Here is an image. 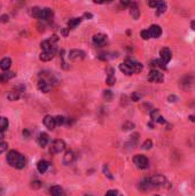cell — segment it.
<instances>
[{
	"label": "cell",
	"mask_w": 195,
	"mask_h": 196,
	"mask_svg": "<svg viewBox=\"0 0 195 196\" xmlns=\"http://www.w3.org/2000/svg\"><path fill=\"white\" fill-rule=\"evenodd\" d=\"M65 148V144L63 140H55L51 147V152H61Z\"/></svg>",
	"instance_id": "cell-6"
},
{
	"label": "cell",
	"mask_w": 195,
	"mask_h": 196,
	"mask_svg": "<svg viewBox=\"0 0 195 196\" xmlns=\"http://www.w3.org/2000/svg\"><path fill=\"white\" fill-rule=\"evenodd\" d=\"M107 41V36L103 35V33H98L95 36H93V43L95 45H99V46H102L105 45Z\"/></svg>",
	"instance_id": "cell-10"
},
{
	"label": "cell",
	"mask_w": 195,
	"mask_h": 196,
	"mask_svg": "<svg viewBox=\"0 0 195 196\" xmlns=\"http://www.w3.org/2000/svg\"><path fill=\"white\" fill-rule=\"evenodd\" d=\"M40 47L41 49H43V52L53 53V54H55V52H56V46H55V45H52L51 43H48L47 40H45V41L41 43Z\"/></svg>",
	"instance_id": "cell-8"
},
{
	"label": "cell",
	"mask_w": 195,
	"mask_h": 196,
	"mask_svg": "<svg viewBox=\"0 0 195 196\" xmlns=\"http://www.w3.org/2000/svg\"><path fill=\"white\" fill-rule=\"evenodd\" d=\"M41 10H43V9L39 7H32L30 9V15L32 16V17H36V19H40Z\"/></svg>",
	"instance_id": "cell-23"
},
{
	"label": "cell",
	"mask_w": 195,
	"mask_h": 196,
	"mask_svg": "<svg viewBox=\"0 0 195 196\" xmlns=\"http://www.w3.org/2000/svg\"><path fill=\"white\" fill-rule=\"evenodd\" d=\"M103 96H105V99H107V100H111V98H113V93H111V91H105Z\"/></svg>",
	"instance_id": "cell-34"
},
{
	"label": "cell",
	"mask_w": 195,
	"mask_h": 196,
	"mask_svg": "<svg viewBox=\"0 0 195 196\" xmlns=\"http://www.w3.org/2000/svg\"><path fill=\"white\" fill-rule=\"evenodd\" d=\"M189 119H191L192 122H195V116H189Z\"/></svg>",
	"instance_id": "cell-48"
},
{
	"label": "cell",
	"mask_w": 195,
	"mask_h": 196,
	"mask_svg": "<svg viewBox=\"0 0 195 196\" xmlns=\"http://www.w3.org/2000/svg\"><path fill=\"white\" fill-rule=\"evenodd\" d=\"M105 196H117V190H109Z\"/></svg>",
	"instance_id": "cell-38"
},
{
	"label": "cell",
	"mask_w": 195,
	"mask_h": 196,
	"mask_svg": "<svg viewBox=\"0 0 195 196\" xmlns=\"http://www.w3.org/2000/svg\"><path fill=\"white\" fill-rule=\"evenodd\" d=\"M119 70L123 72V73H125V75H132L133 71H132V69L129 64H126L125 62L122 64H119Z\"/></svg>",
	"instance_id": "cell-20"
},
{
	"label": "cell",
	"mask_w": 195,
	"mask_h": 196,
	"mask_svg": "<svg viewBox=\"0 0 195 196\" xmlns=\"http://www.w3.org/2000/svg\"><path fill=\"white\" fill-rule=\"evenodd\" d=\"M192 29H193V30L195 31V21H193V22H192Z\"/></svg>",
	"instance_id": "cell-47"
},
{
	"label": "cell",
	"mask_w": 195,
	"mask_h": 196,
	"mask_svg": "<svg viewBox=\"0 0 195 196\" xmlns=\"http://www.w3.org/2000/svg\"><path fill=\"white\" fill-rule=\"evenodd\" d=\"M157 12H156V15H162L163 13L167 10V4L163 2V1H160L159 6H157Z\"/></svg>",
	"instance_id": "cell-27"
},
{
	"label": "cell",
	"mask_w": 195,
	"mask_h": 196,
	"mask_svg": "<svg viewBox=\"0 0 195 196\" xmlns=\"http://www.w3.org/2000/svg\"><path fill=\"white\" fill-rule=\"evenodd\" d=\"M151 147H153V141L151 140H146L145 142H143V144H142V148L143 149H151Z\"/></svg>",
	"instance_id": "cell-31"
},
{
	"label": "cell",
	"mask_w": 195,
	"mask_h": 196,
	"mask_svg": "<svg viewBox=\"0 0 195 196\" xmlns=\"http://www.w3.org/2000/svg\"><path fill=\"white\" fill-rule=\"evenodd\" d=\"M49 164H48V162L47 161H45V160H41L38 162V164H37V169H38V172L39 173H45L46 171H47V169H48Z\"/></svg>",
	"instance_id": "cell-13"
},
{
	"label": "cell",
	"mask_w": 195,
	"mask_h": 196,
	"mask_svg": "<svg viewBox=\"0 0 195 196\" xmlns=\"http://www.w3.org/2000/svg\"><path fill=\"white\" fill-rule=\"evenodd\" d=\"M54 119H55V124L56 125H63L67 122V119L63 116H56Z\"/></svg>",
	"instance_id": "cell-28"
},
{
	"label": "cell",
	"mask_w": 195,
	"mask_h": 196,
	"mask_svg": "<svg viewBox=\"0 0 195 196\" xmlns=\"http://www.w3.org/2000/svg\"><path fill=\"white\" fill-rule=\"evenodd\" d=\"M167 184V180L165 178L162 176H154L151 178H146L142 181H140L139 184V188L141 190H145V192H148V190H151V189L159 188V187H162Z\"/></svg>",
	"instance_id": "cell-1"
},
{
	"label": "cell",
	"mask_w": 195,
	"mask_h": 196,
	"mask_svg": "<svg viewBox=\"0 0 195 196\" xmlns=\"http://www.w3.org/2000/svg\"><path fill=\"white\" fill-rule=\"evenodd\" d=\"M32 184H35L32 185V187H35V188H39V187H40V182H39V181H35Z\"/></svg>",
	"instance_id": "cell-42"
},
{
	"label": "cell",
	"mask_w": 195,
	"mask_h": 196,
	"mask_svg": "<svg viewBox=\"0 0 195 196\" xmlns=\"http://www.w3.org/2000/svg\"><path fill=\"white\" fill-rule=\"evenodd\" d=\"M103 172L106 173V176L108 177V178H110V179H113V176L110 174V172H109V170H108V168H107L106 165L103 166Z\"/></svg>",
	"instance_id": "cell-37"
},
{
	"label": "cell",
	"mask_w": 195,
	"mask_h": 196,
	"mask_svg": "<svg viewBox=\"0 0 195 196\" xmlns=\"http://www.w3.org/2000/svg\"><path fill=\"white\" fill-rule=\"evenodd\" d=\"M155 196H159V195H155Z\"/></svg>",
	"instance_id": "cell-50"
},
{
	"label": "cell",
	"mask_w": 195,
	"mask_h": 196,
	"mask_svg": "<svg viewBox=\"0 0 195 196\" xmlns=\"http://www.w3.org/2000/svg\"><path fill=\"white\" fill-rule=\"evenodd\" d=\"M133 163L138 169L143 170V169L148 168L149 161H148V158H147L146 156H143V155H135V156L133 157Z\"/></svg>",
	"instance_id": "cell-3"
},
{
	"label": "cell",
	"mask_w": 195,
	"mask_h": 196,
	"mask_svg": "<svg viewBox=\"0 0 195 196\" xmlns=\"http://www.w3.org/2000/svg\"><path fill=\"white\" fill-rule=\"evenodd\" d=\"M148 79L153 83H162L164 80V76H163L162 72L157 71V70H151L148 75Z\"/></svg>",
	"instance_id": "cell-4"
},
{
	"label": "cell",
	"mask_w": 195,
	"mask_h": 196,
	"mask_svg": "<svg viewBox=\"0 0 195 196\" xmlns=\"http://www.w3.org/2000/svg\"><path fill=\"white\" fill-rule=\"evenodd\" d=\"M37 87H38L39 91H41V92H44V93H47L51 91V85H49L47 81H45V80H39Z\"/></svg>",
	"instance_id": "cell-15"
},
{
	"label": "cell",
	"mask_w": 195,
	"mask_h": 196,
	"mask_svg": "<svg viewBox=\"0 0 195 196\" xmlns=\"http://www.w3.org/2000/svg\"><path fill=\"white\" fill-rule=\"evenodd\" d=\"M156 122H157V123H164V122H165V120H164V118H163L162 116H160L159 118H157V119H156Z\"/></svg>",
	"instance_id": "cell-44"
},
{
	"label": "cell",
	"mask_w": 195,
	"mask_h": 196,
	"mask_svg": "<svg viewBox=\"0 0 195 196\" xmlns=\"http://www.w3.org/2000/svg\"><path fill=\"white\" fill-rule=\"evenodd\" d=\"M106 83L109 85V86H113V85L116 83V78H115L114 76H107Z\"/></svg>",
	"instance_id": "cell-30"
},
{
	"label": "cell",
	"mask_w": 195,
	"mask_h": 196,
	"mask_svg": "<svg viewBox=\"0 0 195 196\" xmlns=\"http://www.w3.org/2000/svg\"><path fill=\"white\" fill-rule=\"evenodd\" d=\"M8 125H9V122L6 117H0V131L7 130Z\"/></svg>",
	"instance_id": "cell-26"
},
{
	"label": "cell",
	"mask_w": 195,
	"mask_h": 196,
	"mask_svg": "<svg viewBox=\"0 0 195 196\" xmlns=\"http://www.w3.org/2000/svg\"><path fill=\"white\" fill-rule=\"evenodd\" d=\"M81 22V17H75V19H70L69 21H68V27L69 28L68 29H73V28H76L78 24Z\"/></svg>",
	"instance_id": "cell-21"
},
{
	"label": "cell",
	"mask_w": 195,
	"mask_h": 196,
	"mask_svg": "<svg viewBox=\"0 0 195 196\" xmlns=\"http://www.w3.org/2000/svg\"><path fill=\"white\" fill-rule=\"evenodd\" d=\"M12 65V60L9 57H4L0 60V69L4 70V71H7Z\"/></svg>",
	"instance_id": "cell-14"
},
{
	"label": "cell",
	"mask_w": 195,
	"mask_h": 196,
	"mask_svg": "<svg viewBox=\"0 0 195 196\" xmlns=\"http://www.w3.org/2000/svg\"><path fill=\"white\" fill-rule=\"evenodd\" d=\"M75 160V155H73V152H67L63 156V164L64 165H69L70 163H73V161Z\"/></svg>",
	"instance_id": "cell-19"
},
{
	"label": "cell",
	"mask_w": 195,
	"mask_h": 196,
	"mask_svg": "<svg viewBox=\"0 0 195 196\" xmlns=\"http://www.w3.org/2000/svg\"><path fill=\"white\" fill-rule=\"evenodd\" d=\"M7 149H8V144H7V142H0V154L5 152Z\"/></svg>",
	"instance_id": "cell-32"
},
{
	"label": "cell",
	"mask_w": 195,
	"mask_h": 196,
	"mask_svg": "<svg viewBox=\"0 0 195 196\" xmlns=\"http://www.w3.org/2000/svg\"><path fill=\"white\" fill-rule=\"evenodd\" d=\"M62 35H63V36H67V35H68V30H63V31H62Z\"/></svg>",
	"instance_id": "cell-46"
},
{
	"label": "cell",
	"mask_w": 195,
	"mask_h": 196,
	"mask_svg": "<svg viewBox=\"0 0 195 196\" xmlns=\"http://www.w3.org/2000/svg\"><path fill=\"white\" fill-rule=\"evenodd\" d=\"M48 140H49V136L47 133H40L39 136H38V144L40 147H45L46 144H48Z\"/></svg>",
	"instance_id": "cell-17"
},
{
	"label": "cell",
	"mask_w": 195,
	"mask_h": 196,
	"mask_svg": "<svg viewBox=\"0 0 195 196\" xmlns=\"http://www.w3.org/2000/svg\"><path fill=\"white\" fill-rule=\"evenodd\" d=\"M84 17H86V19H89V20H91V19L93 17V15H92L91 13H85V14H84Z\"/></svg>",
	"instance_id": "cell-41"
},
{
	"label": "cell",
	"mask_w": 195,
	"mask_h": 196,
	"mask_svg": "<svg viewBox=\"0 0 195 196\" xmlns=\"http://www.w3.org/2000/svg\"><path fill=\"white\" fill-rule=\"evenodd\" d=\"M57 40H59V37L55 36V35H54V36L51 37V38H49V39L47 40V41H48V43H51V44H52V45H54V44H55V43H56V41H57Z\"/></svg>",
	"instance_id": "cell-35"
},
{
	"label": "cell",
	"mask_w": 195,
	"mask_h": 196,
	"mask_svg": "<svg viewBox=\"0 0 195 196\" xmlns=\"http://www.w3.org/2000/svg\"><path fill=\"white\" fill-rule=\"evenodd\" d=\"M85 196H89V195H85Z\"/></svg>",
	"instance_id": "cell-49"
},
{
	"label": "cell",
	"mask_w": 195,
	"mask_h": 196,
	"mask_svg": "<svg viewBox=\"0 0 195 196\" xmlns=\"http://www.w3.org/2000/svg\"><path fill=\"white\" fill-rule=\"evenodd\" d=\"M52 10H51V8H44L43 10H41V15H40V20H48L49 17L52 16Z\"/></svg>",
	"instance_id": "cell-22"
},
{
	"label": "cell",
	"mask_w": 195,
	"mask_h": 196,
	"mask_svg": "<svg viewBox=\"0 0 195 196\" xmlns=\"http://www.w3.org/2000/svg\"><path fill=\"white\" fill-rule=\"evenodd\" d=\"M19 98H20L19 91H12V92H8V94H7V99L9 101H16Z\"/></svg>",
	"instance_id": "cell-25"
},
{
	"label": "cell",
	"mask_w": 195,
	"mask_h": 196,
	"mask_svg": "<svg viewBox=\"0 0 195 196\" xmlns=\"http://www.w3.org/2000/svg\"><path fill=\"white\" fill-rule=\"evenodd\" d=\"M49 193H51L52 196H65L63 189H62L60 186H53V187H51Z\"/></svg>",
	"instance_id": "cell-16"
},
{
	"label": "cell",
	"mask_w": 195,
	"mask_h": 196,
	"mask_svg": "<svg viewBox=\"0 0 195 196\" xmlns=\"http://www.w3.org/2000/svg\"><path fill=\"white\" fill-rule=\"evenodd\" d=\"M175 100H177V98H176L175 95H170V96H169V101H170V102H175Z\"/></svg>",
	"instance_id": "cell-43"
},
{
	"label": "cell",
	"mask_w": 195,
	"mask_h": 196,
	"mask_svg": "<svg viewBox=\"0 0 195 196\" xmlns=\"http://www.w3.org/2000/svg\"><path fill=\"white\" fill-rule=\"evenodd\" d=\"M138 140H139V134H138V133L132 134V136H131L130 144H132V146H135V144H137V142H138Z\"/></svg>",
	"instance_id": "cell-29"
},
{
	"label": "cell",
	"mask_w": 195,
	"mask_h": 196,
	"mask_svg": "<svg viewBox=\"0 0 195 196\" xmlns=\"http://www.w3.org/2000/svg\"><path fill=\"white\" fill-rule=\"evenodd\" d=\"M7 162L8 164L13 168L16 169H23L25 166V158L24 156L20 154L16 150H10L7 154Z\"/></svg>",
	"instance_id": "cell-2"
},
{
	"label": "cell",
	"mask_w": 195,
	"mask_h": 196,
	"mask_svg": "<svg viewBox=\"0 0 195 196\" xmlns=\"http://www.w3.org/2000/svg\"><path fill=\"white\" fill-rule=\"evenodd\" d=\"M29 134H30V132H29L28 130H24V131H23V136H29Z\"/></svg>",
	"instance_id": "cell-45"
},
{
	"label": "cell",
	"mask_w": 195,
	"mask_h": 196,
	"mask_svg": "<svg viewBox=\"0 0 195 196\" xmlns=\"http://www.w3.org/2000/svg\"><path fill=\"white\" fill-rule=\"evenodd\" d=\"M148 32H149V35H151V38H159L161 35H162V29L160 28V25L157 24H153L151 27H149L148 29Z\"/></svg>",
	"instance_id": "cell-9"
},
{
	"label": "cell",
	"mask_w": 195,
	"mask_h": 196,
	"mask_svg": "<svg viewBox=\"0 0 195 196\" xmlns=\"http://www.w3.org/2000/svg\"><path fill=\"white\" fill-rule=\"evenodd\" d=\"M134 127V125L132 124V123H125V124L123 125V130H131V128H133Z\"/></svg>",
	"instance_id": "cell-36"
},
{
	"label": "cell",
	"mask_w": 195,
	"mask_h": 196,
	"mask_svg": "<svg viewBox=\"0 0 195 196\" xmlns=\"http://www.w3.org/2000/svg\"><path fill=\"white\" fill-rule=\"evenodd\" d=\"M160 55H161V61H162L163 63L167 64L169 61L171 60V57H172V54H171V51L169 48H162L161 51H160Z\"/></svg>",
	"instance_id": "cell-7"
},
{
	"label": "cell",
	"mask_w": 195,
	"mask_h": 196,
	"mask_svg": "<svg viewBox=\"0 0 195 196\" xmlns=\"http://www.w3.org/2000/svg\"><path fill=\"white\" fill-rule=\"evenodd\" d=\"M14 77H15V72L5 71L4 73H0V83H5V81L12 79Z\"/></svg>",
	"instance_id": "cell-18"
},
{
	"label": "cell",
	"mask_w": 195,
	"mask_h": 196,
	"mask_svg": "<svg viewBox=\"0 0 195 196\" xmlns=\"http://www.w3.org/2000/svg\"><path fill=\"white\" fill-rule=\"evenodd\" d=\"M54 57V54L53 53H47V52H43L39 55V59L41 61H44V62H47V61H51L52 59Z\"/></svg>",
	"instance_id": "cell-24"
},
{
	"label": "cell",
	"mask_w": 195,
	"mask_h": 196,
	"mask_svg": "<svg viewBox=\"0 0 195 196\" xmlns=\"http://www.w3.org/2000/svg\"><path fill=\"white\" fill-rule=\"evenodd\" d=\"M0 21H1L2 23L8 22V15H2V16H1V19H0Z\"/></svg>",
	"instance_id": "cell-40"
},
{
	"label": "cell",
	"mask_w": 195,
	"mask_h": 196,
	"mask_svg": "<svg viewBox=\"0 0 195 196\" xmlns=\"http://www.w3.org/2000/svg\"><path fill=\"white\" fill-rule=\"evenodd\" d=\"M159 4H160V1H149V2H148V5H149L151 7H157Z\"/></svg>",
	"instance_id": "cell-39"
},
{
	"label": "cell",
	"mask_w": 195,
	"mask_h": 196,
	"mask_svg": "<svg viewBox=\"0 0 195 196\" xmlns=\"http://www.w3.org/2000/svg\"><path fill=\"white\" fill-rule=\"evenodd\" d=\"M130 14L134 20H138L140 16V12H139L138 4L137 2H131L130 4Z\"/></svg>",
	"instance_id": "cell-12"
},
{
	"label": "cell",
	"mask_w": 195,
	"mask_h": 196,
	"mask_svg": "<svg viewBox=\"0 0 195 196\" xmlns=\"http://www.w3.org/2000/svg\"><path fill=\"white\" fill-rule=\"evenodd\" d=\"M69 59L73 61H81L85 57V53L81 49H71L69 52Z\"/></svg>",
	"instance_id": "cell-5"
},
{
	"label": "cell",
	"mask_w": 195,
	"mask_h": 196,
	"mask_svg": "<svg viewBox=\"0 0 195 196\" xmlns=\"http://www.w3.org/2000/svg\"><path fill=\"white\" fill-rule=\"evenodd\" d=\"M44 125L46 126V127L48 128V130H53L55 126H56V124H55V119H54V117L49 116V115H47V116H45L44 118Z\"/></svg>",
	"instance_id": "cell-11"
},
{
	"label": "cell",
	"mask_w": 195,
	"mask_h": 196,
	"mask_svg": "<svg viewBox=\"0 0 195 196\" xmlns=\"http://www.w3.org/2000/svg\"><path fill=\"white\" fill-rule=\"evenodd\" d=\"M140 35H141V38H142V39H149V38H151V35H149V32H148V30H142Z\"/></svg>",
	"instance_id": "cell-33"
}]
</instances>
